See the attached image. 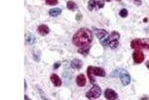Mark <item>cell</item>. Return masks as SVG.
Listing matches in <instances>:
<instances>
[{
  "label": "cell",
  "mask_w": 149,
  "mask_h": 100,
  "mask_svg": "<svg viewBox=\"0 0 149 100\" xmlns=\"http://www.w3.org/2000/svg\"><path fill=\"white\" fill-rule=\"evenodd\" d=\"M60 66H61V62H56L53 67H54V69H58Z\"/></svg>",
  "instance_id": "22"
},
{
  "label": "cell",
  "mask_w": 149,
  "mask_h": 100,
  "mask_svg": "<svg viewBox=\"0 0 149 100\" xmlns=\"http://www.w3.org/2000/svg\"><path fill=\"white\" fill-rule=\"evenodd\" d=\"M24 98H25V99H26V100H29V99H30V98H29V97H28V96H27V95H25V96H24Z\"/></svg>",
  "instance_id": "28"
},
{
  "label": "cell",
  "mask_w": 149,
  "mask_h": 100,
  "mask_svg": "<svg viewBox=\"0 0 149 100\" xmlns=\"http://www.w3.org/2000/svg\"><path fill=\"white\" fill-rule=\"evenodd\" d=\"M76 83L80 87H83V86L87 84V78H86V76L83 74H79L76 78Z\"/></svg>",
  "instance_id": "13"
},
{
  "label": "cell",
  "mask_w": 149,
  "mask_h": 100,
  "mask_svg": "<svg viewBox=\"0 0 149 100\" xmlns=\"http://www.w3.org/2000/svg\"><path fill=\"white\" fill-rule=\"evenodd\" d=\"M92 31L95 32V34L97 36V38L99 39L101 45L103 46L104 48H108V37H109L108 32L104 29H99V28H94Z\"/></svg>",
  "instance_id": "3"
},
{
  "label": "cell",
  "mask_w": 149,
  "mask_h": 100,
  "mask_svg": "<svg viewBox=\"0 0 149 100\" xmlns=\"http://www.w3.org/2000/svg\"><path fill=\"white\" fill-rule=\"evenodd\" d=\"M133 1L136 5H141V4H142V1H141V0H133Z\"/></svg>",
  "instance_id": "24"
},
{
  "label": "cell",
  "mask_w": 149,
  "mask_h": 100,
  "mask_svg": "<svg viewBox=\"0 0 149 100\" xmlns=\"http://www.w3.org/2000/svg\"><path fill=\"white\" fill-rule=\"evenodd\" d=\"M127 15H128V10H127V9L123 8L119 11V16H120V17L125 18V17H127Z\"/></svg>",
  "instance_id": "20"
},
{
  "label": "cell",
  "mask_w": 149,
  "mask_h": 100,
  "mask_svg": "<svg viewBox=\"0 0 149 100\" xmlns=\"http://www.w3.org/2000/svg\"><path fill=\"white\" fill-rule=\"evenodd\" d=\"M145 65H146V67H147V68L149 69V61L146 62V64H145Z\"/></svg>",
  "instance_id": "27"
},
{
  "label": "cell",
  "mask_w": 149,
  "mask_h": 100,
  "mask_svg": "<svg viewBox=\"0 0 149 100\" xmlns=\"http://www.w3.org/2000/svg\"><path fill=\"white\" fill-rule=\"evenodd\" d=\"M92 72L95 76H99V77H104L106 75V70L101 67H92Z\"/></svg>",
  "instance_id": "11"
},
{
  "label": "cell",
  "mask_w": 149,
  "mask_h": 100,
  "mask_svg": "<svg viewBox=\"0 0 149 100\" xmlns=\"http://www.w3.org/2000/svg\"><path fill=\"white\" fill-rule=\"evenodd\" d=\"M73 44L77 47H83V46L90 45L92 42V32L88 28L79 29L73 36Z\"/></svg>",
  "instance_id": "1"
},
{
  "label": "cell",
  "mask_w": 149,
  "mask_h": 100,
  "mask_svg": "<svg viewBox=\"0 0 149 100\" xmlns=\"http://www.w3.org/2000/svg\"><path fill=\"white\" fill-rule=\"evenodd\" d=\"M130 47L132 49H149V38H136L131 40Z\"/></svg>",
  "instance_id": "2"
},
{
  "label": "cell",
  "mask_w": 149,
  "mask_h": 100,
  "mask_svg": "<svg viewBox=\"0 0 149 100\" xmlns=\"http://www.w3.org/2000/svg\"><path fill=\"white\" fill-rule=\"evenodd\" d=\"M62 13L61 8H52L49 10V15L52 16V17H57Z\"/></svg>",
  "instance_id": "17"
},
{
  "label": "cell",
  "mask_w": 149,
  "mask_h": 100,
  "mask_svg": "<svg viewBox=\"0 0 149 100\" xmlns=\"http://www.w3.org/2000/svg\"><path fill=\"white\" fill-rule=\"evenodd\" d=\"M132 58H133L134 63L139 64V63H142V62L144 61V58H145V56H144V54L141 52L140 50L137 49L132 53Z\"/></svg>",
  "instance_id": "8"
},
{
  "label": "cell",
  "mask_w": 149,
  "mask_h": 100,
  "mask_svg": "<svg viewBox=\"0 0 149 100\" xmlns=\"http://www.w3.org/2000/svg\"><path fill=\"white\" fill-rule=\"evenodd\" d=\"M104 6L103 0H90L88 3V9L90 11H92L94 9L97 10V9H101Z\"/></svg>",
  "instance_id": "6"
},
{
  "label": "cell",
  "mask_w": 149,
  "mask_h": 100,
  "mask_svg": "<svg viewBox=\"0 0 149 100\" xmlns=\"http://www.w3.org/2000/svg\"><path fill=\"white\" fill-rule=\"evenodd\" d=\"M106 1H110V0H106ZM115 1H121V0H115Z\"/></svg>",
  "instance_id": "29"
},
{
  "label": "cell",
  "mask_w": 149,
  "mask_h": 100,
  "mask_svg": "<svg viewBox=\"0 0 149 100\" xmlns=\"http://www.w3.org/2000/svg\"><path fill=\"white\" fill-rule=\"evenodd\" d=\"M90 45H88V46H83V47H80L78 49V52L83 55V56H88V54L90 53Z\"/></svg>",
  "instance_id": "16"
},
{
  "label": "cell",
  "mask_w": 149,
  "mask_h": 100,
  "mask_svg": "<svg viewBox=\"0 0 149 100\" xmlns=\"http://www.w3.org/2000/svg\"><path fill=\"white\" fill-rule=\"evenodd\" d=\"M101 88L99 85H94L90 90L87 92L86 97L88 99H97L101 96Z\"/></svg>",
  "instance_id": "5"
},
{
  "label": "cell",
  "mask_w": 149,
  "mask_h": 100,
  "mask_svg": "<svg viewBox=\"0 0 149 100\" xmlns=\"http://www.w3.org/2000/svg\"><path fill=\"white\" fill-rule=\"evenodd\" d=\"M104 97H106V99H108V100H116V99H118L117 93H116L115 90L110 89V88H108V89H106V91H104Z\"/></svg>",
  "instance_id": "9"
},
{
  "label": "cell",
  "mask_w": 149,
  "mask_h": 100,
  "mask_svg": "<svg viewBox=\"0 0 149 100\" xmlns=\"http://www.w3.org/2000/svg\"><path fill=\"white\" fill-rule=\"evenodd\" d=\"M37 31H38V33L40 34L42 36H46L48 35L49 33H50V28H49L48 25L46 24H41L38 26V28H37Z\"/></svg>",
  "instance_id": "10"
},
{
  "label": "cell",
  "mask_w": 149,
  "mask_h": 100,
  "mask_svg": "<svg viewBox=\"0 0 149 100\" xmlns=\"http://www.w3.org/2000/svg\"><path fill=\"white\" fill-rule=\"evenodd\" d=\"M120 38V34L117 31H111L109 34L108 41V47L111 49H116L118 46V40Z\"/></svg>",
  "instance_id": "4"
},
{
  "label": "cell",
  "mask_w": 149,
  "mask_h": 100,
  "mask_svg": "<svg viewBox=\"0 0 149 100\" xmlns=\"http://www.w3.org/2000/svg\"><path fill=\"white\" fill-rule=\"evenodd\" d=\"M71 67L73 69H76V70H80L81 67H83V61L80 59H78V58L73 59L71 62Z\"/></svg>",
  "instance_id": "14"
},
{
  "label": "cell",
  "mask_w": 149,
  "mask_h": 100,
  "mask_svg": "<svg viewBox=\"0 0 149 100\" xmlns=\"http://www.w3.org/2000/svg\"><path fill=\"white\" fill-rule=\"evenodd\" d=\"M141 100H145V99H149V97H141Z\"/></svg>",
  "instance_id": "26"
},
{
  "label": "cell",
  "mask_w": 149,
  "mask_h": 100,
  "mask_svg": "<svg viewBox=\"0 0 149 100\" xmlns=\"http://www.w3.org/2000/svg\"><path fill=\"white\" fill-rule=\"evenodd\" d=\"M36 37H35L32 33H28L26 34V37H25V41H26L27 44L29 45H33V44L36 43Z\"/></svg>",
  "instance_id": "15"
},
{
  "label": "cell",
  "mask_w": 149,
  "mask_h": 100,
  "mask_svg": "<svg viewBox=\"0 0 149 100\" xmlns=\"http://www.w3.org/2000/svg\"><path fill=\"white\" fill-rule=\"evenodd\" d=\"M27 89V82L26 81H24V90Z\"/></svg>",
  "instance_id": "25"
},
{
  "label": "cell",
  "mask_w": 149,
  "mask_h": 100,
  "mask_svg": "<svg viewBox=\"0 0 149 100\" xmlns=\"http://www.w3.org/2000/svg\"><path fill=\"white\" fill-rule=\"evenodd\" d=\"M87 72H88V79H90V82L92 83V84H94L95 83V77H94V74H92V66H88V70H87Z\"/></svg>",
  "instance_id": "18"
},
{
  "label": "cell",
  "mask_w": 149,
  "mask_h": 100,
  "mask_svg": "<svg viewBox=\"0 0 149 100\" xmlns=\"http://www.w3.org/2000/svg\"><path fill=\"white\" fill-rule=\"evenodd\" d=\"M81 19V13H79V14L76 15V20H77V21H80Z\"/></svg>",
  "instance_id": "23"
},
{
  "label": "cell",
  "mask_w": 149,
  "mask_h": 100,
  "mask_svg": "<svg viewBox=\"0 0 149 100\" xmlns=\"http://www.w3.org/2000/svg\"><path fill=\"white\" fill-rule=\"evenodd\" d=\"M119 79H120V81H121L123 86H127L130 83V81H131V78H130L129 73L126 70H124V69L120 70V72H119Z\"/></svg>",
  "instance_id": "7"
},
{
  "label": "cell",
  "mask_w": 149,
  "mask_h": 100,
  "mask_svg": "<svg viewBox=\"0 0 149 100\" xmlns=\"http://www.w3.org/2000/svg\"><path fill=\"white\" fill-rule=\"evenodd\" d=\"M67 8H68L69 10H71V11H74V10H77V9H78V5H77L74 1H68V2H67Z\"/></svg>",
  "instance_id": "19"
},
{
  "label": "cell",
  "mask_w": 149,
  "mask_h": 100,
  "mask_svg": "<svg viewBox=\"0 0 149 100\" xmlns=\"http://www.w3.org/2000/svg\"><path fill=\"white\" fill-rule=\"evenodd\" d=\"M46 4L50 6H55L58 4V0H45Z\"/></svg>",
  "instance_id": "21"
},
{
  "label": "cell",
  "mask_w": 149,
  "mask_h": 100,
  "mask_svg": "<svg viewBox=\"0 0 149 100\" xmlns=\"http://www.w3.org/2000/svg\"><path fill=\"white\" fill-rule=\"evenodd\" d=\"M50 79H51V82H52L56 87H60V86H62V84H63L62 79L59 77V75H57V74H55V73L51 74Z\"/></svg>",
  "instance_id": "12"
}]
</instances>
